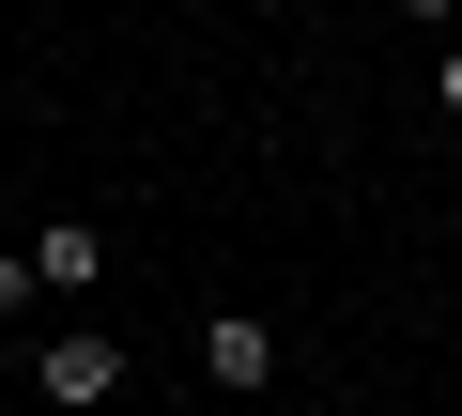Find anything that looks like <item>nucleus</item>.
Segmentation results:
<instances>
[{
	"mask_svg": "<svg viewBox=\"0 0 462 416\" xmlns=\"http://www.w3.org/2000/svg\"><path fill=\"white\" fill-rule=\"evenodd\" d=\"M32 263H47V309L78 324V309H93V278H108V232H93V217H47V232H32Z\"/></svg>",
	"mask_w": 462,
	"mask_h": 416,
	"instance_id": "7ed1b4c3",
	"label": "nucleus"
},
{
	"mask_svg": "<svg viewBox=\"0 0 462 416\" xmlns=\"http://www.w3.org/2000/svg\"><path fill=\"white\" fill-rule=\"evenodd\" d=\"M32 309H47V263H32V247H0V324H32Z\"/></svg>",
	"mask_w": 462,
	"mask_h": 416,
	"instance_id": "20e7f679",
	"label": "nucleus"
},
{
	"mask_svg": "<svg viewBox=\"0 0 462 416\" xmlns=\"http://www.w3.org/2000/svg\"><path fill=\"white\" fill-rule=\"evenodd\" d=\"M124 370H139V355H124L108 324H47V339H32V401H47V416H93V401H124Z\"/></svg>",
	"mask_w": 462,
	"mask_h": 416,
	"instance_id": "f257e3e1",
	"label": "nucleus"
},
{
	"mask_svg": "<svg viewBox=\"0 0 462 416\" xmlns=\"http://www.w3.org/2000/svg\"><path fill=\"white\" fill-rule=\"evenodd\" d=\"M431 108H447V124H462V47H431Z\"/></svg>",
	"mask_w": 462,
	"mask_h": 416,
	"instance_id": "39448f33",
	"label": "nucleus"
},
{
	"mask_svg": "<svg viewBox=\"0 0 462 416\" xmlns=\"http://www.w3.org/2000/svg\"><path fill=\"white\" fill-rule=\"evenodd\" d=\"M447 47H462V32H447Z\"/></svg>",
	"mask_w": 462,
	"mask_h": 416,
	"instance_id": "6e6552de",
	"label": "nucleus"
},
{
	"mask_svg": "<svg viewBox=\"0 0 462 416\" xmlns=\"http://www.w3.org/2000/svg\"><path fill=\"white\" fill-rule=\"evenodd\" d=\"M324 416H370V401H324Z\"/></svg>",
	"mask_w": 462,
	"mask_h": 416,
	"instance_id": "0eeeda50",
	"label": "nucleus"
},
{
	"mask_svg": "<svg viewBox=\"0 0 462 416\" xmlns=\"http://www.w3.org/2000/svg\"><path fill=\"white\" fill-rule=\"evenodd\" d=\"M200 385H231V401H278V385H293L278 324H263V309H216V324H200Z\"/></svg>",
	"mask_w": 462,
	"mask_h": 416,
	"instance_id": "f03ea898",
	"label": "nucleus"
},
{
	"mask_svg": "<svg viewBox=\"0 0 462 416\" xmlns=\"http://www.w3.org/2000/svg\"><path fill=\"white\" fill-rule=\"evenodd\" d=\"M247 416H324V401H293V385H278V401H247Z\"/></svg>",
	"mask_w": 462,
	"mask_h": 416,
	"instance_id": "423d86ee",
	"label": "nucleus"
}]
</instances>
